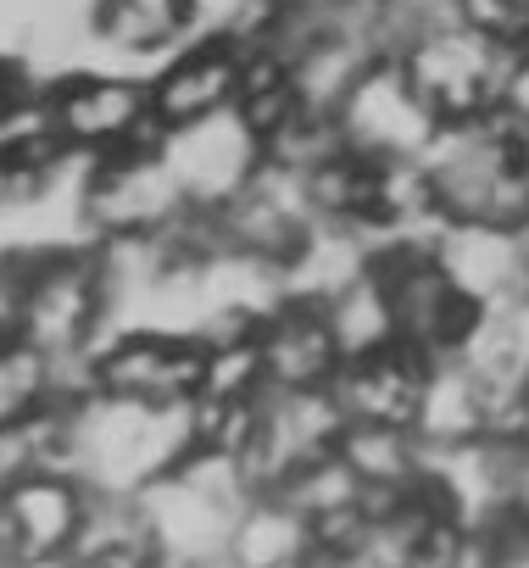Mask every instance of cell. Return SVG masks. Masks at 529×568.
<instances>
[{"label": "cell", "instance_id": "cell-5", "mask_svg": "<svg viewBox=\"0 0 529 568\" xmlns=\"http://www.w3.org/2000/svg\"><path fill=\"white\" fill-rule=\"evenodd\" d=\"M368 278L385 296L390 329L401 346L424 352L429 363H446L468 346V335L479 329V307L446 278L435 240H390L368 251Z\"/></svg>", "mask_w": 529, "mask_h": 568}, {"label": "cell", "instance_id": "cell-12", "mask_svg": "<svg viewBox=\"0 0 529 568\" xmlns=\"http://www.w3.org/2000/svg\"><path fill=\"white\" fill-rule=\"evenodd\" d=\"M335 129H340L346 151L374 156V162H418L429 151V140L440 134L435 118L418 106V95L407 90V79H401V68L390 57L374 62L346 90V101L335 106Z\"/></svg>", "mask_w": 529, "mask_h": 568}, {"label": "cell", "instance_id": "cell-19", "mask_svg": "<svg viewBox=\"0 0 529 568\" xmlns=\"http://www.w3.org/2000/svg\"><path fill=\"white\" fill-rule=\"evenodd\" d=\"M62 396H73L62 368L51 357H40L7 318H0V446L29 435Z\"/></svg>", "mask_w": 529, "mask_h": 568}, {"label": "cell", "instance_id": "cell-21", "mask_svg": "<svg viewBox=\"0 0 529 568\" xmlns=\"http://www.w3.org/2000/svg\"><path fill=\"white\" fill-rule=\"evenodd\" d=\"M62 568H162L145 507L118 501V496H90V518H84L79 546Z\"/></svg>", "mask_w": 529, "mask_h": 568}, {"label": "cell", "instance_id": "cell-15", "mask_svg": "<svg viewBox=\"0 0 529 568\" xmlns=\"http://www.w3.org/2000/svg\"><path fill=\"white\" fill-rule=\"evenodd\" d=\"M234 84H240V51L184 40L156 68H145V101L156 134H184L195 123L234 112Z\"/></svg>", "mask_w": 529, "mask_h": 568}, {"label": "cell", "instance_id": "cell-8", "mask_svg": "<svg viewBox=\"0 0 529 568\" xmlns=\"http://www.w3.org/2000/svg\"><path fill=\"white\" fill-rule=\"evenodd\" d=\"M245 501H251V490H245L240 468L223 457H190L179 474L151 485L140 496V507L156 535L162 568H223L228 535H234V518Z\"/></svg>", "mask_w": 529, "mask_h": 568}, {"label": "cell", "instance_id": "cell-10", "mask_svg": "<svg viewBox=\"0 0 529 568\" xmlns=\"http://www.w3.org/2000/svg\"><path fill=\"white\" fill-rule=\"evenodd\" d=\"M340 435H346V424L329 396H262L234 468L251 496H279L291 479L329 463Z\"/></svg>", "mask_w": 529, "mask_h": 568}, {"label": "cell", "instance_id": "cell-14", "mask_svg": "<svg viewBox=\"0 0 529 568\" xmlns=\"http://www.w3.org/2000/svg\"><path fill=\"white\" fill-rule=\"evenodd\" d=\"M162 162L190 212H223L262 173V145L234 112H223L184 134H162Z\"/></svg>", "mask_w": 529, "mask_h": 568}, {"label": "cell", "instance_id": "cell-3", "mask_svg": "<svg viewBox=\"0 0 529 568\" xmlns=\"http://www.w3.org/2000/svg\"><path fill=\"white\" fill-rule=\"evenodd\" d=\"M206 385V341L167 324H118L79 368V390L151 413H190Z\"/></svg>", "mask_w": 529, "mask_h": 568}, {"label": "cell", "instance_id": "cell-24", "mask_svg": "<svg viewBox=\"0 0 529 568\" xmlns=\"http://www.w3.org/2000/svg\"><path fill=\"white\" fill-rule=\"evenodd\" d=\"M40 84H45V73H40L23 51L0 45V134L18 129V123H29V118L40 112Z\"/></svg>", "mask_w": 529, "mask_h": 568}, {"label": "cell", "instance_id": "cell-25", "mask_svg": "<svg viewBox=\"0 0 529 568\" xmlns=\"http://www.w3.org/2000/svg\"><path fill=\"white\" fill-rule=\"evenodd\" d=\"M479 568H529V524H501L479 535Z\"/></svg>", "mask_w": 529, "mask_h": 568}, {"label": "cell", "instance_id": "cell-18", "mask_svg": "<svg viewBox=\"0 0 529 568\" xmlns=\"http://www.w3.org/2000/svg\"><path fill=\"white\" fill-rule=\"evenodd\" d=\"M501 435V402L462 368V363H429V385L418 402V424L413 440L418 452H462V446H485Z\"/></svg>", "mask_w": 529, "mask_h": 568}, {"label": "cell", "instance_id": "cell-4", "mask_svg": "<svg viewBox=\"0 0 529 568\" xmlns=\"http://www.w3.org/2000/svg\"><path fill=\"white\" fill-rule=\"evenodd\" d=\"M51 140L84 168L134 145L162 140L151 123V101H145V73L129 68H106V62H79L62 68L40 84V112H34Z\"/></svg>", "mask_w": 529, "mask_h": 568}, {"label": "cell", "instance_id": "cell-16", "mask_svg": "<svg viewBox=\"0 0 529 568\" xmlns=\"http://www.w3.org/2000/svg\"><path fill=\"white\" fill-rule=\"evenodd\" d=\"M435 256H440L446 278L479 313L529 307V245H523V234L451 223V229L435 234Z\"/></svg>", "mask_w": 529, "mask_h": 568}, {"label": "cell", "instance_id": "cell-2", "mask_svg": "<svg viewBox=\"0 0 529 568\" xmlns=\"http://www.w3.org/2000/svg\"><path fill=\"white\" fill-rule=\"evenodd\" d=\"M418 173L440 229L474 223L518 234L529 223V134L507 118L440 129L418 156Z\"/></svg>", "mask_w": 529, "mask_h": 568}, {"label": "cell", "instance_id": "cell-6", "mask_svg": "<svg viewBox=\"0 0 529 568\" xmlns=\"http://www.w3.org/2000/svg\"><path fill=\"white\" fill-rule=\"evenodd\" d=\"M507 57H512V51L479 40V34L462 29L457 18H440V23H424L418 34H407L390 62L401 68L407 90H413L418 106L435 118V129H462V123L496 118L501 79H507Z\"/></svg>", "mask_w": 529, "mask_h": 568}, {"label": "cell", "instance_id": "cell-13", "mask_svg": "<svg viewBox=\"0 0 529 568\" xmlns=\"http://www.w3.org/2000/svg\"><path fill=\"white\" fill-rule=\"evenodd\" d=\"M424 385H429V357L401 346V341H385V346L340 363L329 402H335L346 429H401V435H413Z\"/></svg>", "mask_w": 529, "mask_h": 568}, {"label": "cell", "instance_id": "cell-20", "mask_svg": "<svg viewBox=\"0 0 529 568\" xmlns=\"http://www.w3.org/2000/svg\"><path fill=\"white\" fill-rule=\"evenodd\" d=\"M313 0H190V40L223 51H268L279 45Z\"/></svg>", "mask_w": 529, "mask_h": 568}, {"label": "cell", "instance_id": "cell-1", "mask_svg": "<svg viewBox=\"0 0 529 568\" xmlns=\"http://www.w3.org/2000/svg\"><path fill=\"white\" fill-rule=\"evenodd\" d=\"M0 318L79 390L84 357L112 329L106 267L90 240H40L0 251Z\"/></svg>", "mask_w": 529, "mask_h": 568}, {"label": "cell", "instance_id": "cell-9", "mask_svg": "<svg viewBox=\"0 0 529 568\" xmlns=\"http://www.w3.org/2000/svg\"><path fill=\"white\" fill-rule=\"evenodd\" d=\"M90 518V490L57 468H0V568H62Z\"/></svg>", "mask_w": 529, "mask_h": 568}, {"label": "cell", "instance_id": "cell-23", "mask_svg": "<svg viewBox=\"0 0 529 568\" xmlns=\"http://www.w3.org/2000/svg\"><path fill=\"white\" fill-rule=\"evenodd\" d=\"M451 18L501 51H529V0H451Z\"/></svg>", "mask_w": 529, "mask_h": 568}, {"label": "cell", "instance_id": "cell-22", "mask_svg": "<svg viewBox=\"0 0 529 568\" xmlns=\"http://www.w3.org/2000/svg\"><path fill=\"white\" fill-rule=\"evenodd\" d=\"M302 112V90L291 73V57L279 45L268 51H245L240 57V84H234V118L251 129V140H274L291 118Z\"/></svg>", "mask_w": 529, "mask_h": 568}, {"label": "cell", "instance_id": "cell-17", "mask_svg": "<svg viewBox=\"0 0 529 568\" xmlns=\"http://www.w3.org/2000/svg\"><path fill=\"white\" fill-rule=\"evenodd\" d=\"M190 40V0H84L90 62L145 73Z\"/></svg>", "mask_w": 529, "mask_h": 568}, {"label": "cell", "instance_id": "cell-26", "mask_svg": "<svg viewBox=\"0 0 529 568\" xmlns=\"http://www.w3.org/2000/svg\"><path fill=\"white\" fill-rule=\"evenodd\" d=\"M496 118H507L512 129L529 134V51H512V57H507V79H501Z\"/></svg>", "mask_w": 529, "mask_h": 568}, {"label": "cell", "instance_id": "cell-7", "mask_svg": "<svg viewBox=\"0 0 529 568\" xmlns=\"http://www.w3.org/2000/svg\"><path fill=\"white\" fill-rule=\"evenodd\" d=\"M73 206H79V229L90 245L162 240L190 217V206L162 162V140L84 162L73 179Z\"/></svg>", "mask_w": 529, "mask_h": 568}, {"label": "cell", "instance_id": "cell-11", "mask_svg": "<svg viewBox=\"0 0 529 568\" xmlns=\"http://www.w3.org/2000/svg\"><path fill=\"white\" fill-rule=\"evenodd\" d=\"M251 352L262 368V390L268 396H329L346 352L329 324V307L318 296L285 291L262 324L251 329Z\"/></svg>", "mask_w": 529, "mask_h": 568}]
</instances>
